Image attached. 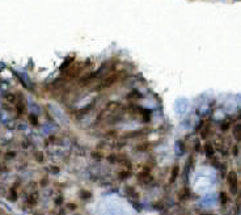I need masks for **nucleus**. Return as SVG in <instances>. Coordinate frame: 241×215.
Wrapping results in <instances>:
<instances>
[{
  "label": "nucleus",
  "instance_id": "41",
  "mask_svg": "<svg viewBox=\"0 0 241 215\" xmlns=\"http://www.w3.org/2000/svg\"><path fill=\"white\" fill-rule=\"evenodd\" d=\"M75 215H80V214H75Z\"/></svg>",
  "mask_w": 241,
  "mask_h": 215
},
{
  "label": "nucleus",
  "instance_id": "12",
  "mask_svg": "<svg viewBox=\"0 0 241 215\" xmlns=\"http://www.w3.org/2000/svg\"><path fill=\"white\" fill-rule=\"evenodd\" d=\"M202 150H203V152H205L207 159H212L215 156V147L212 146V143H211V142H206L205 146L202 147Z\"/></svg>",
  "mask_w": 241,
  "mask_h": 215
},
{
  "label": "nucleus",
  "instance_id": "7",
  "mask_svg": "<svg viewBox=\"0 0 241 215\" xmlns=\"http://www.w3.org/2000/svg\"><path fill=\"white\" fill-rule=\"evenodd\" d=\"M38 202H39V192L38 190H34V192L29 193L26 198H25V205L26 206H24V209L25 207H34V206L38 205Z\"/></svg>",
  "mask_w": 241,
  "mask_h": 215
},
{
  "label": "nucleus",
  "instance_id": "26",
  "mask_svg": "<svg viewBox=\"0 0 241 215\" xmlns=\"http://www.w3.org/2000/svg\"><path fill=\"white\" fill-rule=\"evenodd\" d=\"M4 98L9 102V104H16V101H17V93H11L8 92L4 94Z\"/></svg>",
  "mask_w": 241,
  "mask_h": 215
},
{
  "label": "nucleus",
  "instance_id": "14",
  "mask_svg": "<svg viewBox=\"0 0 241 215\" xmlns=\"http://www.w3.org/2000/svg\"><path fill=\"white\" fill-rule=\"evenodd\" d=\"M124 192H126V194L131 198V200L138 201L140 198V193L136 192V189L134 186H131V185H126V186H124Z\"/></svg>",
  "mask_w": 241,
  "mask_h": 215
},
{
  "label": "nucleus",
  "instance_id": "5",
  "mask_svg": "<svg viewBox=\"0 0 241 215\" xmlns=\"http://www.w3.org/2000/svg\"><path fill=\"white\" fill-rule=\"evenodd\" d=\"M19 96L20 97H17V101L15 104V111H16V117L21 118L26 114V102H25L21 93H19Z\"/></svg>",
  "mask_w": 241,
  "mask_h": 215
},
{
  "label": "nucleus",
  "instance_id": "35",
  "mask_svg": "<svg viewBox=\"0 0 241 215\" xmlns=\"http://www.w3.org/2000/svg\"><path fill=\"white\" fill-rule=\"evenodd\" d=\"M232 155H233V156H239L240 155V144L239 143L233 144V147H232Z\"/></svg>",
  "mask_w": 241,
  "mask_h": 215
},
{
  "label": "nucleus",
  "instance_id": "9",
  "mask_svg": "<svg viewBox=\"0 0 241 215\" xmlns=\"http://www.w3.org/2000/svg\"><path fill=\"white\" fill-rule=\"evenodd\" d=\"M94 105H96V101H92L89 105H85L84 108H81V109H79V110H76V111H73V115H75V118H77V119H80V118H83L85 114H88L90 110L94 108Z\"/></svg>",
  "mask_w": 241,
  "mask_h": 215
},
{
  "label": "nucleus",
  "instance_id": "21",
  "mask_svg": "<svg viewBox=\"0 0 241 215\" xmlns=\"http://www.w3.org/2000/svg\"><path fill=\"white\" fill-rule=\"evenodd\" d=\"M92 192L90 190H85V189H83V190H80L79 192V198H80L81 201H89L90 198H92Z\"/></svg>",
  "mask_w": 241,
  "mask_h": 215
},
{
  "label": "nucleus",
  "instance_id": "37",
  "mask_svg": "<svg viewBox=\"0 0 241 215\" xmlns=\"http://www.w3.org/2000/svg\"><path fill=\"white\" fill-rule=\"evenodd\" d=\"M49 169H50V171H51V172L54 173V175H58V173L60 172V168H59V167H56V165H50V167H49Z\"/></svg>",
  "mask_w": 241,
  "mask_h": 215
},
{
  "label": "nucleus",
  "instance_id": "27",
  "mask_svg": "<svg viewBox=\"0 0 241 215\" xmlns=\"http://www.w3.org/2000/svg\"><path fill=\"white\" fill-rule=\"evenodd\" d=\"M28 122L30 123L32 126H34V127L39 126V121H38V117H37L36 114H33V113H30V114L28 115Z\"/></svg>",
  "mask_w": 241,
  "mask_h": 215
},
{
  "label": "nucleus",
  "instance_id": "18",
  "mask_svg": "<svg viewBox=\"0 0 241 215\" xmlns=\"http://www.w3.org/2000/svg\"><path fill=\"white\" fill-rule=\"evenodd\" d=\"M118 136H119V133H118V130H115V129H109L104 133V138H106V139L117 140Z\"/></svg>",
  "mask_w": 241,
  "mask_h": 215
},
{
  "label": "nucleus",
  "instance_id": "34",
  "mask_svg": "<svg viewBox=\"0 0 241 215\" xmlns=\"http://www.w3.org/2000/svg\"><path fill=\"white\" fill-rule=\"evenodd\" d=\"M229 127H231V122L229 121H224L222 125H220V130H222V131H228V130H229Z\"/></svg>",
  "mask_w": 241,
  "mask_h": 215
},
{
  "label": "nucleus",
  "instance_id": "28",
  "mask_svg": "<svg viewBox=\"0 0 241 215\" xmlns=\"http://www.w3.org/2000/svg\"><path fill=\"white\" fill-rule=\"evenodd\" d=\"M90 158H92L93 160H97V161H100V160H102L105 156H104V154L101 151H97V150H94V151H92L90 152Z\"/></svg>",
  "mask_w": 241,
  "mask_h": 215
},
{
  "label": "nucleus",
  "instance_id": "36",
  "mask_svg": "<svg viewBox=\"0 0 241 215\" xmlns=\"http://www.w3.org/2000/svg\"><path fill=\"white\" fill-rule=\"evenodd\" d=\"M67 210H68V211H76V210H77V203H75V202H68V203H67Z\"/></svg>",
  "mask_w": 241,
  "mask_h": 215
},
{
  "label": "nucleus",
  "instance_id": "30",
  "mask_svg": "<svg viewBox=\"0 0 241 215\" xmlns=\"http://www.w3.org/2000/svg\"><path fill=\"white\" fill-rule=\"evenodd\" d=\"M16 156H17V151H15V150H8L4 152V159L5 160H12V159H15Z\"/></svg>",
  "mask_w": 241,
  "mask_h": 215
},
{
  "label": "nucleus",
  "instance_id": "25",
  "mask_svg": "<svg viewBox=\"0 0 241 215\" xmlns=\"http://www.w3.org/2000/svg\"><path fill=\"white\" fill-rule=\"evenodd\" d=\"M33 156H34V160L38 164H43L45 163V154L42 151H36L34 154H33Z\"/></svg>",
  "mask_w": 241,
  "mask_h": 215
},
{
  "label": "nucleus",
  "instance_id": "31",
  "mask_svg": "<svg viewBox=\"0 0 241 215\" xmlns=\"http://www.w3.org/2000/svg\"><path fill=\"white\" fill-rule=\"evenodd\" d=\"M63 203H64V197H63V194H59L58 197L54 198V205H55L56 207H62V206H63Z\"/></svg>",
  "mask_w": 241,
  "mask_h": 215
},
{
  "label": "nucleus",
  "instance_id": "20",
  "mask_svg": "<svg viewBox=\"0 0 241 215\" xmlns=\"http://www.w3.org/2000/svg\"><path fill=\"white\" fill-rule=\"evenodd\" d=\"M232 135H233V138L237 143L241 140V126H240V123L233 126V129H232Z\"/></svg>",
  "mask_w": 241,
  "mask_h": 215
},
{
  "label": "nucleus",
  "instance_id": "15",
  "mask_svg": "<svg viewBox=\"0 0 241 215\" xmlns=\"http://www.w3.org/2000/svg\"><path fill=\"white\" fill-rule=\"evenodd\" d=\"M153 146H155V144H153L152 142H142V143L136 144L135 150L138 151V152H148V151L152 150Z\"/></svg>",
  "mask_w": 241,
  "mask_h": 215
},
{
  "label": "nucleus",
  "instance_id": "19",
  "mask_svg": "<svg viewBox=\"0 0 241 215\" xmlns=\"http://www.w3.org/2000/svg\"><path fill=\"white\" fill-rule=\"evenodd\" d=\"M126 98L127 100H140V98H143V94L138 89H132L131 92H128L126 94Z\"/></svg>",
  "mask_w": 241,
  "mask_h": 215
},
{
  "label": "nucleus",
  "instance_id": "33",
  "mask_svg": "<svg viewBox=\"0 0 241 215\" xmlns=\"http://www.w3.org/2000/svg\"><path fill=\"white\" fill-rule=\"evenodd\" d=\"M49 184H50V180H49V177H47V176L42 177V179H41V180L38 181V186H41V188H46Z\"/></svg>",
  "mask_w": 241,
  "mask_h": 215
},
{
  "label": "nucleus",
  "instance_id": "8",
  "mask_svg": "<svg viewBox=\"0 0 241 215\" xmlns=\"http://www.w3.org/2000/svg\"><path fill=\"white\" fill-rule=\"evenodd\" d=\"M128 156L126 154H120V152H113V154H109L106 156V160L109 161L110 164H120V161L124 160Z\"/></svg>",
  "mask_w": 241,
  "mask_h": 215
},
{
  "label": "nucleus",
  "instance_id": "11",
  "mask_svg": "<svg viewBox=\"0 0 241 215\" xmlns=\"http://www.w3.org/2000/svg\"><path fill=\"white\" fill-rule=\"evenodd\" d=\"M136 114L142 115V121H143L144 123H148L149 121H151V115H152L151 109H145V108H143V106H140V105H139L138 111H136Z\"/></svg>",
  "mask_w": 241,
  "mask_h": 215
},
{
  "label": "nucleus",
  "instance_id": "29",
  "mask_svg": "<svg viewBox=\"0 0 241 215\" xmlns=\"http://www.w3.org/2000/svg\"><path fill=\"white\" fill-rule=\"evenodd\" d=\"M73 60H75V55H72L71 58H70V59H66V60L63 62V63H62V66L59 67V70H60V71H64L66 68H68L72 64V62H73Z\"/></svg>",
  "mask_w": 241,
  "mask_h": 215
},
{
  "label": "nucleus",
  "instance_id": "38",
  "mask_svg": "<svg viewBox=\"0 0 241 215\" xmlns=\"http://www.w3.org/2000/svg\"><path fill=\"white\" fill-rule=\"evenodd\" d=\"M8 171H9L8 165L5 163H2V161H0V173H4V172H8Z\"/></svg>",
  "mask_w": 241,
  "mask_h": 215
},
{
  "label": "nucleus",
  "instance_id": "17",
  "mask_svg": "<svg viewBox=\"0 0 241 215\" xmlns=\"http://www.w3.org/2000/svg\"><path fill=\"white\" fill-rule=\"evenodd\" d=\"M117 177L119 181H126L130 177H132V171H128V169H120L117 173Z\"/></svg>",
  "mask_w": 241,
  "mask_h": 215
},
{
  "label": "nucleus",
  "instance_id": "13",
  "mask_svg": "<svg viewBox=\"0 0 241 215\" xmlns=\"http://www.w3.org/2000/svg\"><path fill=\"white\" fill-rule=\"evenodd\" d=\"M180 171H181L180 165H178V164L173 165L172 171H170V176H169V179H168V183H169L170 185H172V184H174V183H176V181H177L178 176H180Z\"/></svg>",
  "mask_w": 241,
  "mask_h": 215
},
{
  "label": "nucleus",
  "instance_id": "23",
  "mask_svg": "<svg viewBox=\"0 0 241 215\" xmlns=\"http://www.w3.org/2000/svg\"><path fill=\"white\" fill-rule=\"evenodd\" d=\"M211 134V126L210 125H206L205 122V126H203V130L201 131V139H207Z\"/></svg>",
  "mask_w": 241,
  "mask_h": 215
},
{
  "label": "nucleus",
  "instance_id": "16",
  "mask_svg": "<svg viewBox=\"0 0 241 215\" xmlns=\"http://www.w3.org/2000/svg\"><path fill=\"white\" fill-rule=\"evenodd\" d=\"M120 108H122V104H120V102H118V101H110V102H107V104L105 105V108H104V109H105L107 113H114L115 110L117 109H120Z\"/></svg>",
  "mask_w": 241,
  "mask_h": 215
},
{
  "label": "nucleus",
  "instance_id": "39",
  "mask_svg": "<svg viewBox=\"0 0 241 215\" xmlns=\"http://www.w3.org/2000/svg\"><path fill=\"white\" fill-rule=\"evenodd\" d=\"M54 185H55L56 188H58V186H59V188H66V184H59V183H55Z\"/></svg>",
  "mask_w": 241,
  "mask_h": 215
},
{
  "label": "nucleus",
  "instance_id": "3",
  "mask_svg": "<svg viewBox=\"0 0 241 215\" xmlns=\"http://www.w3.org/2000/svg\"><path fill=\"white\" fill-rule=\"evenodd\" d=\"M227 184H228V188H229V192L231 194L239 196V185H240V180H239V175L236 171H229L227 173Z\"/></svg>",
  "mask_w": 241,
  "mask_h": 215
},
{
  "label": "nucleus",
  "instance_id": "4",
  "mask_svg": "<svg viewBox=\"0 0 241 215\" xmlns=\"http://www.w3.org/2000/svg\"><path fill=\"white\" fill-rule=\"evenodd\" d=\"M149 134V130L147 129H136V130H131L127 131V133H123L120 135L122 140H127V139H139L143 138V136H147Z\"/></svg>",
  "mask_w": 241,
  "mask_h": 215
},
{
  "label": "nucleus",
  "instance_id": "10",
  "mask_svg": "<svg viewBox=\"0 0 241 215\" xmlns=\"http://www.w3.org/2000/svg\"><path fill=\"white\" fill-rule=\"evenodd\" d=\"M190 197H192V190H190L189 186H184L180 189V192L177 193V200L180 202H186L190 200Z\"/></svg>",
  "mask_w": 241,
  "mask_h": 215
},
{
  "label": "nucleus",
  "instance_id": "24",
  "mask_svg": "<svg viewBox=\"0 0 241 215\" xmlns=\"http://www.w3.org/2000/svg\"><path fill=\"white\" fill-rule=\"evenodd\" d=\"M219 198H220V203H222L223 207H224V206H227L228 202H229V196L227 194V192H220Z\"/></svg>",
  "mask_w": 241,
  "mask_h": 215
},
{
  "label": "nucleus",
  "instance_id": "6",
  "mask_svg": "<svg viewBox=\"0 0 241 215\" xmlns=\"http://www.w3.org/2000/svg\"><path fill=\"white\" fill-rule=\"evenodd\" d=\"M21 186V181H16L11 185V188L8 189V194H7V200L9 202H17L19 200V188Z\"/></svg>",
  "mask_w": 241,
  "mask_h": 215
},
{
  "label": "nucleus",
  "instance_id": "1",
  "mask_svg": "<svg viewBox=\"0 0 241 215\" xmlns=\"http://www.w3.org/2000/svg\"><path fill=\"white\" fill-rule=\"evenodd\" d=\"M120 79V72H114V73H110V75H107L105 79H104L100 84L96 87V88H93L92 90L93 92H100V90L102 89H106V88H110V87H113L115 83H118Z\"/></svg>",
  "mask_w": 241,
  "mask_h": 215
},
{
  "label": "nucleus",
  "instance_id": "2",
  "mask_svg": "<svg viewBox=\"0 0 241 215\" xmlns=\"http://www.w3.org/2000/svg\"><path fill=\"white\" fill-rule=\"evenodd\" d=\"M136 180L140 185H149L152 184V181L155 180V177L152 175V167L149 165H144L143 169L136 175Z\"/></svg>",
  "mask_w": 241,
  "mask_h": 215
},
{
  "label": "nucleus",
  "instance_id": "32",
  "mask_svg": "<svg viewBox=\"0 0 241 215\" xmlns=\"http://www.w3.org/2000/svg\"><path fill=\"white\" fill-rule=\"evenodd\" d=\"M164 203L161 201H156V202H153L152 203V209H155V210H159V211H163L164 210Z\"/></svg>",
  "mask_w": 241,
  "mask_h": 215
},
{
  "label": "nucleus",
  "instance_id": "22",
  "mask_svg": "<svg viewBox=\"0 0 241 215\" xmlns=\"http://www.w3.org/2000/svg\"><path fill=\"white\" fill-rule=\"evenodd\" d=\"M124 146H126V140H120V139H117L113 143H110V147L114 148V150H122Z\"/></svg>",
  "mask_w": 241,
  "mask_h": 215
},
{
  "label": "nucleus",
  "instance_id": "40",
  "mask_svg": "<svg viewBox=\"0 0 241 215\" xmlns=\"http://www.w3.org/2000/svg\"><path fill=\"white\" fill-rule=\"evenodd\" d=\"M33 215H46V214L42 211H36V213H33Z\"/></svg>",
  "mask_w": 241,
  "mask_h": 215
}]
</instances>
